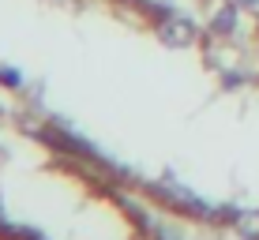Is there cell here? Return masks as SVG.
I'll list each match as a JSON object with an SVG mask.
<instances>
[{
  "mask_svg": "<svg viewBox=\"0 0 259 240\" xmlns=\"http://www.w3.org/2000/svg\"><path fill=\"white\" fill-rule=\"evenodd\" d=\"M154 34L165 45H192L195 41V23L184 19V15H162V19L154 23Z\"/></svg>",
  "mask_w": 259,
  "mask_h": 240,
  "instance_id": "1",
  "label": "cell"
},
{
  "mask_svg": "<svg viewBox=\"0 0 259 240\" xmlns=\"http://www.w3.org/2000/svg\"><path fill=\"white\" fill-rule=\"evenodd\" d=\"M237 8H259V0H233Z\"/></svg>",
  "mask_w": 259,
  "mask_h": 240,
  "instance_id": "4",
  "label": "cell"
},
{
  "mask_svg": "<svg viewBox=\"0 0 259 240\" xmlns=\"http://www.w3.org/2000/svg\"><path fill=\"white\" fill-rule=\"evenodd\" d=\"M0 83L12 86V90H19V86H23V75L15 72V68H0Z\"/></svg>",
  "mask_w": 259,
  "mask_h": 240,
  "instance_id": "3",
  "label": "cell"
},
{
  "mask_svg": "<svg viewBox=\"0 0 259 240\" xmlns=\"http://www.w3.org/2000/svg\"><path fill=\"white\" fill-rule=\"evenodd\" d=\"M237 229L244 240H259V210H244V214H237Z\"/></svg>",
  "mask_w": 259,
  "mask_h": 240,
  "instance_id": "2",
  "label": "cell"
}]
</instances>
